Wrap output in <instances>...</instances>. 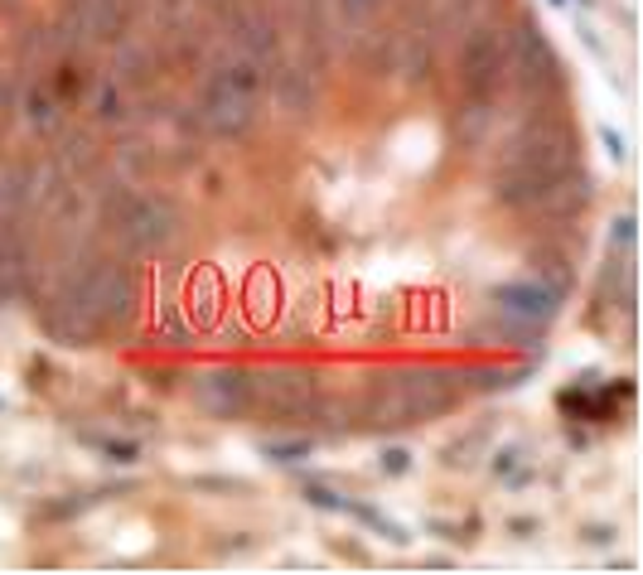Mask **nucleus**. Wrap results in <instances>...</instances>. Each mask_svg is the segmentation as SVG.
Returning a JSON list of instances; mask_svg holds the SVG:
<instances>
[{"instance_id":"obj_27","label":"nucleus","mask_w":643,"mask_h":575,"mask_svg":"<svg viewBox=\"0 0 643 575\" xmlns=\"http://www.w3.org/2000/svg\"><path fill=\"white\" fill-rule=\"evenodd\" d=\"M378 469L387 474V479H402V474L411 469V450L407 445H387L378 455Z\"/></svg>"},{"instance_id":"obj_17","label":"nucleus","mask_w":643,"mask_h":575,"mask_svg":"<svg viewBox=\"0 0 643 575\" xmlns=\"http://www.w3.org/2000/svg\"><path fill=\"white\" fill-rule=\"evenodd\" d=\"M479 334H494L503 349H518V353H532V358H542V329L513 320V314H503V324H484Z\"/></svg>"},{"instance_id":"obj_2","label":"nucleus","mask_w":643,"mask_h":575,"mask_svg":"<svg viewBox=\"0 0 643 575\" xmlns=\"http://www.w3.org/2000/svg\"><path fill=\"white\" fill-rule=\"evenodd\" d=\"M68 300L78 305V314L97 329V334H107V329L126 324L131 310H136V276H131L126 262H112V256H107V262H97L92 272L68 290Z\"/></svg>"},{"instance_id":"obj_8","label":"nucleus","mask_w":643,"mask_h":575,"mask_svg":"<svg viewBox=\"0 0 643 575\" xmlns=\"http://www.w3.org/2000/svg\"><path fill=\"white\" fill-rule=\"evenodd\" d=\"M193 407L213 421H242L252 411V377L242 368H209L189 383Z\"/></svg>"},{"instance_id":"obj_1","label":"nucleus","mask_w":643,"mask_h":575,"mask_svg":"<svg viewBox=\"0 0 643 575\" xmlns=\"http://www.w3.org/2000/svg\"><path fill=\"white\" fill-rule=\"evenodd\" d=\"M572 165H580V136L562 117H532L499 155V169H528V175H547V179Z\"/></svg>"},{"instance_id":"obj_21","label":"nucleus","mask_w":643,"mask_h":575,"mask_svg":"<svg viewBox=\"0 0 643 575\" xmlns=\"http://www.w3.org/2000/svg\"><path fill=\"white\" fill-rule=\"evenodd\" d=\"M310 450H314V440L310 435H296V440H266L262 455L276 460V464H300V460H310Z\"/></svg>"},{"instance_id":"obj_7","label":"nucleus","mask_w":643,"mask_h":575,"mask_svg":"<svg viewBox=\"0 0 643 575\" xmlns=\"http://www.w3.org/2000/svg\"><path fill=\"white\" fill-rule=\"evenodd\" d=\"M397 387H402L411 425L435 421V416L455 411V401H459V373H445V368H407V373H397Z\"/></svg>"},{"instance_id":"obj_35","label":"nucleus","mask_w":643,"mask_h":575,"mask_svg":"<svg viewBox=\"0 0 643 575\" xmlns=\"http://www.w3.org/2000/svg\"><path fill=\"white\" fill-rule=\"evenodd\" d=\"M242 552H252V537L247 532H237V542H218V556H242Z\"/></svg>"},{"instance_id":"obj_20","label":"nucleus","mask_w":643,"mask_h":575,"mask_svg":"<svg viewBox=\"0 0 643 575\" xmlns=\"http://www.w3.org/2000/svg\"><path fill=\"white\" fill-rule=\"evenodd\" d=\"M24 117H30V126H34V131H54V126H58L54 97H48L44 88H30V92H24Z\"/></svg>"},{"instance_id":"obj_12","label":"nucleus","mask_w":643,"mask_h":575,"mask_svg":"<svg viewBox=\"0 0 643 575\" xmlns=\"http://www.w3.org/2000/svg\"><path fill=\"white\" fill-rule=\"evenodd\" d=\"M237 44L247 48V58H252L257 68L276 64V54H281V44H276V24L262 20V15H242V20H237Z\"/></svg>"},{"instance_id":"obj_37","label":"nucleus","mask_w":643,"mask_h":575,"mask_svg":"<svg viewBox=\"0 0 643 575\" xmlns=\"http://www.w3.org/2000/svg\"><path fill=\"white\" fill-rule=\"evenodd\" d=\"M576 5H580V10H590V5H596V0H576Z\"/></svg>"},{"instance_id":"obj_39","label":"nucleus","mask_w":643,"mask_h":575,"mask_svg":"<svg viewBox=\"0 0 643 575\" xmlns=\"http://www.w3.org/2000/svg\"><path fill=\"white\" fill-rule=\"evenodd\" d=\"M0 5H15V0H0Z\"/></svg>"},{"instance_id":"obj_10","label":"nucleus","mask_w":643,"mask_h":575,"mask_svg":"<svg viewBox=\"0 0 643 575\" xmlns=\"http://www.w3.org/2000/svg\"><path fill=\"white\" fill-rule=\"evenodd\" d=\"M494 305H499V314H513V320L537 324V329H547L562 314V296H552L542 280H499L494 286Z\"/></svg>"},{"instance_id":"obj_9","label":"nucleus","mask_w":643,"mask_h":575,"mask_svg":"<svg viewBox=\"0 0 643 575\" xmlns=\"http://www.w3.org/2000/svg\"><path fill=\"white\" fill-rule=\"evenodd\" d=\"M590 193H596V179H590L580 165H572V169H562L556 179H547V189H542L537 199L523 208V213H537V218H547V223L580 218V213H586V203H590Z\"/></svg>"},{"instance_id":"obj_4","label":"nucleus","mask_w":643,"mask_h":575,"mask_svg":"<svg viewBox=\"0 0 643 575\" xmlns=\"http://www.w3.org/2000/svg\"><path fill=\"white\" fill-rule=\"evenodd\" d=\"M508 48H513V30L508 24H475L459 44V92L465 97H499L508 88Z\"/></svg>"},{"instance_id":"obj_32","label":"nucleus","mask_w":643,"mask_h":575,"mask_svg":"<svg viewBox=\"0 0 643 575\" xmlns=\"http://www.w3.org/2000/svg\"><path fill=\"white\" fill-rule=\"evenodd\" d=\"M600 145H605V155H610V161H624V136H620V131H614V126H600Z\"/></svg>"},{"instance_id":"obj_30","label":"nucleus","mask_w":643,"mask_h":575,"mask_svg":"<svg viewBox=\"0 0 643 575\" xmlns=\"http://www.w3.org/2000/svg\"><path fill=\"white\" fill-rule=\"evenodd\" d=\"M518 464H523V445H503L499 455H494V474H499V479H508Z\"/></svg>"},{"instance_id":"obj_40","label":"nucleus","mask_w":643,"mask_h":575,"mask_svg":"<svg viewBox=\"0 0 643 575\" xmlns=\"http://www.w3.org/2000/svg\"><path fill=\"white\" fill-rule=\"evenodd\" d=\"M0 411H5V401H0Z\"/></svg>"},{"instance_id":"obj_3","label":"nucleus","mask_w":643,"mask_h":575,"mask_svg":"<svg viewBox=\"0 0 643 575\" xmlns=\"http://www.w3.org/2000/svg\"><path fill=\"white\" fill-rule=\"evenodd\" d=\"M508 82L528 97V102H552L562 92V58L532 15H523L513 24V48H508Z\"/></svg>"},{"instance_id":"obj_11","label":"nucleus","mask_w":643,"mask_h":575,"mask_svg":"<svg viewBox=\"0 0 643 575\" xmlns=\"http://www.w3.org/2000/svg\"><path fill=\"white\" fill-rule=\"evenodd\" d=\"M203 121H209V131H218V136H242V131H252L257 112H252V97L223 88L213 78L209 92H203Z\"/></svg>"},{"instance_id":"obj_5","label":"nucleus","mask_w":643,"mask_h":575,"mask_svg":"<svg viewBox=\"0 0 643 575\" xmlns=\"http://www.w3.org/2000/svg\"><path fill=\"white\" fill-rule=\"evenodd\" d=\"M107 223L117 228V237L126 242V252L151 256L169 242L179 213L165 193H117V203H107Z\"/></svg>"},{"instance_id":"obj_25","label":"nucleus","mask_w":643,"mask_h":575,"mask_svg":"<svg viewBox=\"0 0 643 575\" xmlns=\"http://www.w3.org/2000/svg\"><path fill=\"white\" fill-rule=\"evenodd\" d=\"M92 445L102 450V455L112 460V464H136V460H141V445H136V440H117V435H107V440H92Z\"/></svg>"},{"instance_id":"obj_14","label":"nucleus","mask_w":643,"mask_h":575,"mask_svg":"<svg viewBox=\"0 0 643 575\" xmlns=\"http://www.w3.org/2000/svg\"><path fill=\"white\" fill-rule=\"evenodd\" d=\"M344 512H348V518H358V522H363V528H368L373 537H383L387 546H397V552H402V546H411V532H407L397 518H387L383 508L363 504V498H348V504H344Z\"/></svg>"},{"instance_id":"obj_31","label":"nucleus","mask_w":643,"mask_h":575,"mask_svg":"<svg viewBox=\"0 0 643 575\" xmlns=\"http://www.w3.org/2000/svg\"><path fill=\"white\" fill-rule=\"evenodd\" d=\"M97 117L102 121H121L126 112H121V92L117 88H102V97H97Z\"/></svg>"},{"instance_id":"obj_19","label":"nucleus","mask_w":643,"mask_h":575,"mask_svg":"<svg viewBox=\"0 0 643 575\" xmlns=\"http://www.w3.org/2000/svg\"><path fill=\"white\" fill-rule=\"evenodd\" d=\"M218 82H223V88H233V92H242V97H252V102H257V92H262V68L252 64V58H237V64L218 68Z\"/></svg>"},{"instance_id":"obj_16","label":"nucleus","mask_w":643,"mask_h":575,"mask_svg":"<svg viewBox=\"0 0 643 575\" xmlns=\"http://www.w3.org/2000/svg\"><path fill=\"white\" fill-rule=\"evenodd\" d=\"M489 440H494V425L484 421V425H475V431H465L459 440H451V445L441 450V464L445 469H475V464L484 460V450H489Z\"/></svg>"},{"instance_id":"obj_6","label":"nucleus","mask_w":643,"mask_h":575,"mask_svg":"<svg viewBox=\"0 0 643 575\" xmlns=\"http://www.w3.org/2000/svg\"><path fill=\"white\" fill-rule=\"evenodd\" d=\"M320 401V383L310 368H266L252 377V411L262 416H306Z\"/></svg>"},{"instance_id":"obj_33","label":"nucleus","mask_w":643,"mask_h":575,"mask_svg":"<svg viewBox=\"0 0 643 575\" xmlns=\"http://www.w3.org/2000/svg\"><path fill=\"white\" fill-rule=\"evenodd\" d=\"M576 34H580V44H586V48H590V54H596V58H600V64H610V48H605V44H600V34H596V30H590V24H576Z\"/></svg>"},{"instance_id":"obj_38","label":"nucleus","mask_w":643,"mask_h":575,"mask_svg":"<svg viewBox=\"0 0 643 575\" xmlns=\"http://www.w3.org/2000/svg\"><path fill=\"white\" fill-rule=\"evenodd\" d=\"M547 5H556V10H562V5H566V0H547Z\"/></svg>"},{"instance_id":"obj_26","label":"nucleus","mask_w":643,"mask_h":575,"mask_svg":"<svg viewBox=\"0 0 643 575\" xmlns=\"http://www.w3.org/2000/svg\"><path fill=\"white\" fill-rule=\"evenodd\" d=\"M189 488H199V494H247V479H233V474H199V479H189Z\"/></svg>"},{"instance_id":"obj_22","label":"nucleus","mask_w":643,"mask_h":575,"mask_svg":"<svg viewBox=\"0 0 643 575\" xmlns=\"http://www.w3.org/2000/svg\"><path fill=\"white\" fill-rule=\"evenodd\" d=\"M397 68H402L411 82H421L431 73V54H426V44H421V34H407L402 40V64Z\"/></svg>"},{"instance_id":"obj_23","label":"nucleus","mask_w":643,"mask_h":575,"mask_svg":"<svg viewBox=\"0 0 643 575\" xmlns=\"http://www.w3.org/2000/svg\"><path fill=\"white\" fill-rule=\"evenodd\" d=\"M426 5V20L435 30H455L459 15H465V0H421Z\"/></svg>"},{"instance_id":"obj_28","label":"nucleus","mask_w":643,"mask_h":575,"mask_svg":"<svg viewBox=\"0 0 643 575\" xmlns=\"http://www.w3.org/2000/svg\"><path fill=\"white\" fill-rule=\"evenodd\" d=\"M639 242V218L634 213H620L610 223V247H634Z\"/></svg>"},{"instance_id":"obj_15","label":"nucleus","mask_w":643,"mask_h":575,"mask_svg":"<svg viewBox=\"0 0 643 575\" xmlns=\"http://www.w3.org/2000/svg\"><path fill=\"white\" fill-rule=\"evenodd\" d=\"M494 131V97H465V107H459V117H455V136L459 145H484V136Z\"/></svg>"},{"instance_id":"obj_18","label":"nucleus","mask_w":643,"mask_h":575,"mask_svg":"<svg viewBox=\"0 0 643 575\" xmlns=\"http://www.w3.org/2000/svg\"><path fill=\"white\" fill-rule=\"evenodd\" d=\"M276 97L286 112H310L314 107V82L306 78V68H281L276 73Z\"/></svg>"},{"instance_id":"obj_34","label":"nucleus","mask_w":643,"mask_h":575,"mask_svg":"<svg viewBox=\"0 0 643 575\" xmlns=\"http://www.w3.org/2000/svg\"><path fill=\"white\" fill-rule=\"evenodd\" d=\"M58 73H64V78H58V92H64V97H78V92H82V68H73V64H64V68H58Z\"/></svg>"},{"instance_id":"obj_36","label":"nucleus","mask_w":643,"mask_h":575,"mask_svg":"<svg viewBox=\"0 0 643 575\" xmlns=\"http://www.w3.org/2000/svg\"><path fill=\"white\" fill-rule=\"evenodd\" d=\"M508 528H513L518 537H537V532H542V522H537V518H513Z\"/></svg>"},{"instance_id":"obj_29","label":"nucleus","mask_w":643,"mask_h":575,"mask_svg":"<svg viewBox=\"0 0 643 575\" xmlns=\"http://www.w3.org/2000/svg\"><path fill=\"white\" fill-rule=\"evenodd\" d=\"M97 504V494H78V498H68V504H48L44 508V518H54V522H64V518H78L82 508H92Z\"/></svg>"},{"instance_id":"obj_13","label":"nucleus","mask_w":643,"mask_h":575,"mask_svg":"<svg viewBox=\"0 0 643 575\" xmlns=\"http://www.w3.org/2000/svg\"><path fill=\"white\" fill-rule=\"evenodd\" d=\"M532 272H537V280L552 290V296H572L576 290V266H572V256L566 252H556V247H537L532 252Z\"/></svg>"},{"instance_id":"obj_24","label":"nucleus","mask_w":643,"mask_h":575,"mask_svg":"<svg viewBox=\"0 0 643 575\" xmlns=\"http://www.w3.org/2000/svg\"><path fill=\"white\" fill-rule=\"evenodd\" d=\"M300 498H306L310 508H320V512H344V504H348L344 494H334V488H324V484H306L300 488Z\"/></svg>"}]
</instances>
